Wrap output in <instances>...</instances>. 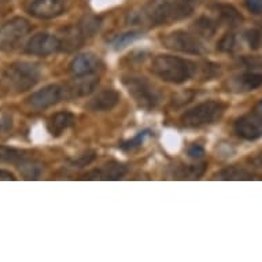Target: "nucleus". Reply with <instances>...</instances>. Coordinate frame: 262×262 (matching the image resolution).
<instances>
[{"instance_id": "obj_1", "label": "nucleus", "mask_w": 262, "mask_h": 262, "mask_svg": "<svg viewBox=\"0 0 262 262\" xmlns=\"http://www.w3.org/2000/svg\"><path fill=\"white\" fill-rule=\"evenodd\" d=\"M151 72L163 81L183 84L196 73V63L179 56L158 55L152 60Z\"/></svg>"}, {"instance_id": "obj_2", "label": "nucleus", "mask_w": 262, "mask_h": 262, "mask_svg": "<svg viewBox=\"0 0 262 262\" xmlns=\"http://www.w3.org/2000/svg\"><path fill=\"white\" fill-rule=\"evenodd\" d=\"M41 78V69L33 62H15L3 73L6 88L14 94H21L33 88Z\"/></svg>"}, {"instance_id": "obj_3", "label": "nucleus", "mask_w": 262, "mask_h": 262, "mask_svg": "<svg viewBox=\"0 0 262 262\" xmlns=\"http://www.w3.org/2000/svg\"><path fill=\"white\" fill-rule=\"evenodd\" d=\"M122 84L140 108L152 110L158 106L161 99L159 92L147 78L140 76H125Z\"/></svg>"}, {"instance_id": "obj_4", "label": "nucleus", "mask_w": 262, "mask_h": 262, "mask_svg": "<svg viewBox=\"0 0 262 262\" xmlns=\"http://www.w3.org/2000/svg\"><path fill=\"white\" fill-rule=\"evenodd\" d=\"M225 106L220 102H205L195 107L189 108L181 116V122L187 128H199L205 125H211L223 117Z\"/></svg>"}, {"instance_id": "obj_5", "label": "nucleus", "mask_w": 262, "mask_h": 262, "mask_svg": "<svg viewBox=\"0 0 262 262\" xmlns=\"http://www.w3.org/2000/svg\"><path fill=\"white\" fill-rule=\"evenodd\" d=\"M100 28V18L98 17H86L84 18L77 26L69 28L64 32V35L60 40V50L66 51H73L76 48L82 47V44L85 43V40L99 30Z\"/></svg>"}, {"instance_id": "obj_6", "label": "nucleus", "mask_w": 262, "mask_h": 262, "mask_svg": "<svg viewBox=\"0 0 262 262\" xmlns=\"http://www.w3.org/2000/svg\"><path fill=\"white\" fill-rule=\"evenodd\" d=\"M30 26L29 21L25 18L17 17L10 19L0 26V51L11 52L19 47L22 40L29 35Z\"/></svg>"}, {"instance_id": "obj_7", "label": "nucleus", "mask_w": 262, "mask_h": 262, "mask_svg": "<svg viewBox=\"0 0 262 262\" xmlns=\"http://www.w3.org/2000/svg\"><path fill=\"white\" fill-rule=\"evenodd\" d=\"M165 47L174 50V51L191 54V55H199L203 52V46L199 41L196 36L187 33L184 30H176L169 33L162 39Z\"/></svg>"}, {"instance_id": "obj_8", "label": "nucleus", "mask_w": 262, "mask_h": 262, "mask_svg": "<svg viewBox=\"0 0 262 262\" xmlns=\"http://www.w3.org/2000/svg\"><path fill=\"white\" fill-rule=\"evenodd\" d=\"M64 98V88L59 85H48L28 98V104L35 110H44L59 103Z\"/></svg>"}, {"instance_id": "obj_9", "label": "nucleus", "mask_w": 262, "mask_h": 262, "mask_svg": "<svg viewBox=\"0 0 262 262\" xmlns=\"http://www.w3.org/2000/svg\"><path fill=\"white\" fill-rule=\"evenodd\" d=\"M60 50V40L51 33H37L26 44V52L32 55L47 56Z\"/></svg>"}, {"instance_id": "obj_10", "label": "nucleus", "mask_w": 262, "mask_h": 262, "mask_svg": "<svg viewBox=\"0 0 262 262\" xmlns=\"http://www.w3.org/2000/svg\"><path fill=\"white\" fill-rule=\"evenodd\" d=\"M235 132L237 136L249 142L262 138V117L255 114H246L235 122Z\"/></svg>"}, {"instance_id": "obj_11", "label": "nucleus", "mask_w": 262, "mask_h": 262, "mask_svg": "<svg viewBox=\"0 0 262 262\" xmlns=\"http://www.w3.org/2000/svg\"><path fill=\"white\" fill-rule=\"evenodd\" d=\"M64 9V0H33L29 6V13L39 19H52L62 15Z\"/></svg>"}, {"instance_id": "obj_12", "label": "nucleus", "mask_w": 262, "mask_h": 262, "mask_svg": "<svg viewBox=\"0 0 262 262\" xmlns=\"http://www.w3.org/2000/svg\"><path fill=\"white\" fill-rule=\"evenodd\" d=\"M99 58L94 54H81L74 58L69 64L70 73L76 76V77H85V76H91L95 72H98L100 69Z\"/></svg>"}, {"instance_id": "obj_13", "label": "nucleus", "mask_w": 262, "mask_h": 262, "mask_svg": "<svg viewBox=\"0 0 262 262\" xmlns=\"http://www.w3.org/2000/svg\"><path fill=\"white\" fill-rule=\"evenodd\" d=\"M128 172L129 168L126 165L112 161V162L103 165L102 168L95 169L92 172L86 173L84 179H86V180H118Z\"/></svg>"}, {"instance_id": "obj_14", "label": "nucleus", "mask_w": 262, "mask_h": 262, "mask_svg": "<svg viewBox=\"0 0 262 262\" xmlns=\"http://www.w3.org/2000/svg\"><path fill=\"white\" fill-rule=\"evenodd\" d=\"M120 102V94L114 90H104L86 103V107L92 112H107Z\"/></svg>"}, {"instance_id": "obj_15", "label": "nucleus", "mask_w": 262, "mask_h": 262, "mask_svg": "<svg viewBox=\"0 0 262 262\" xmlns=\"http://www.w3.org/2000/svg\"><path fill=\"white\" fill-rule=\"evenodd\" d=\"M74 124V116L70 112H58L48 120V132L52 136H60L66 129H69Z\"/></svg>"}, {"instance_id": "obj_16", "label": "nucleus", "mask_w": 262, "mask_h": 262, "mask_svg": "<svg viewBox=\"0 0 262 262\" xmlns=\"http://www.w3.org/2000/svg\"><path fill=\"white\" fill-rule=\"evenodd\" d=\"M98 85V80L92 78H76V82L70 84L64 88V98H76V96H85L91 94L95 90V86Z\"/></svg>"}, {"instance_id": "obj_17", "label": "nucleus", "mask_w": 262, "mask_h": 262, "mask_svg": "<svg viewBox=\"0 0 262 262\" xmlns=\"http://www.w3.org/2000/svg\"><path fill=\"white\" fill-rule=\"evenodd\" d=\"M196 7H198V0H170L172 21H181L191 17Z\"/></svg>"}, {"instance_id": "obj_18", "label": "nucleus", "mask_w": 262, "mask_h": 262, "mask_svg": "<svg viewBox=\"0 0 262 262\" xmlns=\"http://www.w3.org/2000/svg\"><path fill=\"white\" fill-rule=\"evenodd\" d=\"M17 166L25 179L36 180V179H39V177L41 176V173H43V165H41L39 161L30 159L28 158V157H26L25 159H22Z\"/></svg>"}, {"instance_id": "obj_19", "label": "nucleus", "mask_w": 262, "mask_h": 262, "mask_svg": "<svg viewBox=\"0 0 262 262\" xmlns=\"http://www.w3.org/2000/svg\"><path fill=\"white\" fill-rule=\"evenodd\" d=\"M215 179H220V180H253V179H257V176L247 172L246 169L232 166V168H227L217 173Z\"/></svg>"}, {"instance_id": "obj_20", "label": "nucleus", "mask_w": 262, "mask_h": 262, "mask_svg": "<svg viewBox=\"0 0 262 262\" xmlns=\"http://www.w3.org/2000/svg\"><path fill=\"white\" fill-rule=\"evenodd\" d=\"M25 151L17 150L13 147L0 146V163H11V165H18L22 159H25Z\"/></svg>"}, {"instance_id": "obj_21", "label": "nucleus", "mask_w": 262, "mask_h": 262, "mask_svg": "<svg viewBox=\"0 0 262 262\" xmlns=\"http://www.w3.org/2000/svg\"><path fill=\"white\" fill-rule=\"evenodd\" d=\"M193 29H195V32L198 35L203 36V37H211L217 32V29H219V24L214 19H211V18L202 17L195 22Z\"/></svg>"}, {"instance_id": "obj_22", "label": "nucleus", "mask_w": 262, "mask_h": 262, "mask_svg": "<svg viewBox=\"0 0 262 262\" xmlns=\"http://www.w3.org/2000/svg\"><path fill=\"white\" fill-rule=\"evenodd\" d=\"M219 14L221 19L224 22H227L228 25L231 26H236L239 25L242 22V15L237 13V10L232 6H228V5H224V6H219Z\"/></svg>"}, {"instance_id": "obj_23", "label": "nucleus", "mask_w": 262, "mask_h": 262, "mask_svg": "<svg viewBox=\"0 0 262 262\" xmlns=\"http://www.w3.org/2000/svg\"><path fill=\"white\" fill-rule=\"evenodd\" d=\"M241 84L247 91L257 90V88L262 86V73L247 72L241 77Z\"/></svg>"}, {"instance_id": "obj_24", "label": "nucleus", "mask_w": 262, "mask_h": 262, "mask_svg": "<svg viewBox=\"0 0 262 262\" xmlns=\"http://www.w3.org/2000/svg\"><path fill=\"white\" fill-rule=\"evenodd\" d=\"M237 47V40L236 36L233 33H225L221 37L219 43V50L223 52H233Z\"/></svg>"}, {"instance_id": "obj_25", "label": "nucleus", "mask_w": 262, "mask_h": 262, "mask_svg": "<svg viewBox=\"0 0 262 262\" xmlns=\"http://www.w3.org/2000/svg\"><path fill=\"white\" fill-rule=\"evenodd\" d=\"M142 37V33L140 32H128V33H124V35H120L114 41H113V46L116 48H124L126 47L129 43H132L135 40H138Z\"/></svg>"}, {"instance_id": "obj_26", "label": "nucleus", "mask_w": 262, "mask_h": 262, "mask_svg": "<svg viewBox=\"0 0 262 262\" xmlns=\"http://www.w3.org/2000/svg\"><path fill=\"white\" fill-rule=\"evenodd\" d=\"M206 170V163H201V165H189L187 168H183L180 176L188 177V179H198L199 176H202Z\"/></svg>"}, {"instance_id": "obj_27", "label": "nucleus", "mask_w": 262, "mask_h": 262, "mask_svg": "<svg viewBox=\"0 0 262 262\" xmlns=\"http://www.w3.org/2000/svg\"><path fill=\"white\" fill-rule=\"evenodd\" d=\"M246 41L249 43V46L254 50L259 48L262 44V32L258 29H250L246 32Z\"/></svg>"}, {"instance_id": "obj_28", "label": "nucleus", "mask_w": 262, "mask_h": 262, "mask_svg": "<svg viewBox=\"0 0 262 262\" xmlns=\"http://www.w3.org/2000/svg\"><path fill=\"white\" fill-rule=\"evenodd\" d=\"M148 130H144V132H140V134H138L136 136H135L134 139H130V140H128V142H125L121 144V148L122 150H134V148H136V147H139L140 144H142L143 142H144V139L148 136Z\"/></svg>"}, {"instance_id": "obj_29", "label": "nucleus", "mask_w": 262, "mask_h": 262, "mask_svg": "<svg viewBox=\"0 0 262 262\" xmlns=\"http://www.w3.org/2000/svg\"><path fill=\"white\" fill-rule=\"evenodd\" d=\"M94 159H95L94 152H88V154H84L81 155V157H78L77 159H74L72 165H73L74 168H84V166H86V165H90Z\"/></svg>"}, {"instance_id": "obj_30", "label": "nucleus", "mask_w": 262, "mask_h": 262, "mask_svg": "<svg viewBox=\"0 0 262 262\" xmlns=\"http://www.w3.org/2000/svg\"><path fill=\"white\" fill-rule=\"evenodd\" d=\"M243 3L247 7L250 13L261 14L262 13V0H243Z\"/></svg>"}, {"instance_id": "obj_31", "label": "nucleus", "mask_w": 262, "mask_h": 262, "mask_svg": "<svg viewBox=\"0 0 262 262\" xmlns=\"http://www.w3.org/2000/svg\"><path fill=\"white\" fill-rule=\"evenodd\" d=\"M188 155L193 159L202 158L203 155H205V150H203V147H201L199 144H193L192 147H189Z\"/></svg>"}, {"instance_id": "obj_32", "label": "nucleus", "mask_w": 262, "mask_h": 262, "mask_svg": "<svg viewBox=\"0 0 262 262\" xmlns=\"http://www.w3.org/2000/svg\"><path fill=\"white\" fill-rule=\"evenodd\" d=\"M250 163L253 165L254 168H259L262 169V152H259V154L254 155L253 158L249 159Z\"/></svg>"}, {"instance_id": "obj_33", "label": "nucleus", "mask_w": 262, "mask_h": 262, "mask_svg": "<svg viewBox=\"0 0 262 262\" xmlns=\"http://www.w3.org/2000/svg\"><path fill=\"white\" fill-rule=\"evenodd\" d=\"M15 179H17V177L14 176L11 172L0 169V180H15Z\"/></svg>"}, {"instance_id": "obj_34", "label": "nucleus", "mask_w": 262, "mask_h": 262, "mask_svg": "<svg viewBox=\"0 0 262 262\" xmlns=\"http://www.w3.org/2000/svg\"><path fill=\"white\" fill-rule=\"evenodd\" d=\"M255 113H257L258 116L262 117V100L257 104V106H255Z\"/></svg>"}]
</instances>
